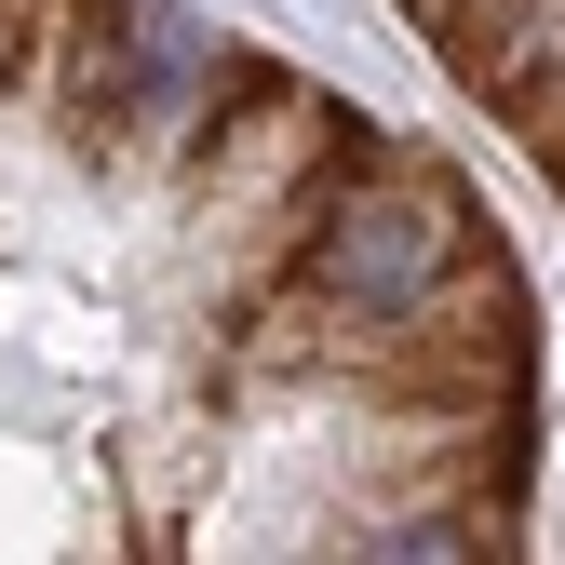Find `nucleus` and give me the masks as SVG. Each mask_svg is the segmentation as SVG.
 I'll return each mask as SVG.
<instances>
[{"label":"nucleus","mask_w":565,"mask_h":565,"mask_svg":"<svg viewBox=\"0 0 565 565\" xmlns=\"http://www.w3.org/2000/svg\"><path fill=\"white\" fill-rule=\"evenodd\" d=\"M431 41V67L539 162V189L565 202V0H391Z\"/></svg>","instance_id":"obj_2"},{"label":"nucleus","mask_w":565,"mask_h":565,"mask_svg":"<svg viewBox=\"0 0 565 565\" xmlns=\"http://www.w3.org/2000/svg\"><path fill=\"white\" fill-rule=\"evenodd\" d=\"M539 297L484 189L189 0H0V552H525Z\"/></svg>","instance_id":"obj_1"}]
</instances>
